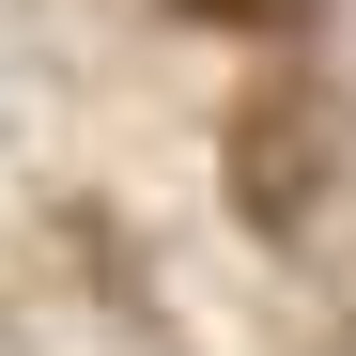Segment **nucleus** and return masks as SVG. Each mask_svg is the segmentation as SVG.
Wrapping results in <instances>:
<instances>
[{
    "mask_svg": "<svg viewBox=\"0 0 356 356\" xmlns=\"http://www.w3.org/2000/svg\"><path fill=\"white\" fill-rule=\"evenodd\" d=\"M217 155H232V202H248V232H325L341 202V93L325 78H248L217 108Z\"/></svg>",
    "mask_w": 356,
    "mask_h": 356,
    "instance_id": "obj_1",
    "label": "nucleus"
},
{
    "mask_svg": "<svg viewBox=\"0 0 356 356\" xmlns=\"http://www.w3.org/2000/svg\"><path fill=\"white\" fill-rule=\"evenodd\" d=\"M170 16H232V31H294L310 0H170Z\"/></svg>",
    "mask_w": 356,
    "mask_h": 356,
    "instance_id": "obj_2",
    "label": "nucleus"
}]
</instances>
